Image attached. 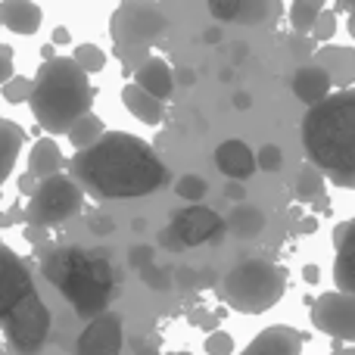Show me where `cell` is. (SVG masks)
Returning <instances> with one entry per match:
<instances>
[{"label":"cell","mask_w":355,"mask_h":355,"mask_svg":"<svg viewBox=\"0 0 355 355\" xmlns=\"http://www.w3.org/2000/svg\"><path fill=\"white\" fill-rule=\"evenodd\" d=\"M62 166H69L66 159H62V150L56 147V141H50V137H41V141L31 147L28 153V172L37 178V181H50V178H56L62 172Z\"/></svg>","instance_id":"obj_21"},{"label":"cell","mask_w":355,"mask_h":355,"mask_svg":"<svg viewBox=\"0 0 355 355\" xmlns=\"http://www.w3.org/2000/svg\"><path fill=\"white\" fill-rule=\"evenodd\" d=\"M312 324L321 334L340 340V343H355V296L331 290V293H321L312 302Z\"/></svg>","instance_id":"obj_9"},{"label":"cell","mask_w":355,"mask_h":355,"mask_svg":"<svg viewBox=\"0 0 355 355\" xmlns=\"http://www.w3.org/2000/svg\"><path fill=\"white\" fill-rule=\"evenodd\" d=\"M287 47H290V53L300 56V60H309L312 53H318V41H315L312 35H296V31L287 37Z\"/></svg>","instance_id":"obj_30"},{"label":"cell","mask_w":355,"mask_h":355,"mask_svg":"<svg viewBox=\"0 0 355 355\" xmlns=\"http://www.w3.org/2000/svg\"><path fill=\"white\" fill-rule=\"evenodd\" d=\"M218 300L240 315H262L275 309L287 293V268L268 259H250V262L231 268L215 287Z\"/></svg>","instance_id":"obj_5"},{"label":"cell","mask_w":355,"mask_h":355,"mask_svg":"<svg viewBox=\"0 0 355 355\" xmlns=\"http://www.w3.org/2000/svg\"><path fill=\"white\" fill-rule=\"evenodd\" d=\"M318 66L331 75L334 85H340V91H349V85L355 81V50L327 44L324 50H318Z\"/></svg>","instance_id":"obj_19"},{"label":"cell","mask_w":355,"mask_h":355,"mask_svg":"<svg viewBox=\"0 0 355 355\" xmlns=\"http://www.w3.org/2000/svg\"><path fill=\"white\" fill-rule=\"evenodd\" d=\"M262 227H265V215H262V209H256V206H237L231 215H227V231L231 234H237V237H259L262 234Z\"/></svg>","instance_id":"obj_22"},{"label":"cell","mask_w":355,"mask_h":355,"mask_svg":"<svg viewBox=\"0 0 355 355\" xmlns=\"http://www.w3.org/2000/svg\"><path fill=\"white\" fill-rule=\"evenodd\" d=\"M172 355H190V352H172Z\"/></svg>","instance_id":"obj_54"},{"label":"cell","mask_w":355,"mask_h":355,"mask_svg":"<svg viewBox=\"0 0 355 355\" xmlns=\"http://www.w3.org/2000/svg\"><path fill=\"white\" fill-rule=\"evenodd\" d=\"M281 162H284L281 147H275V144H265V147L259 150V168H262V172H277V168H281Z\"/></svg>","instance_id":"obj_34"},{"label":"cell","mask_w":355,"mask_h":355,"mask_svg":"<svg viewBox=\"0 0 355 355\" xmlns=\"http://www.w3.org/2000/svg\"><path fill=\"white\" fill-rule=\"evenodd\" d=\"M331 355H355V346H337Z\"/></svg>","instance_id":"obj_51"},{"label":"cell","mask_w":355,"mask_h":355,"mask_svg":"<svg viewBox=\"0 0 355 355\" xmlns=\"http://www.w3.org/2000/svg\"><path fill=\"white\" fill-rule=\"evenodd\" d=\"M135 355H159V349H156L153 343H147V340H144V343H137V349H135Z\"/></svg>","instance_id":"obj_46"},{"label":"cell","mask_w":355,"mask_h":355,"mask_svg":"<svg viewBox=\"0 0 355 355\" xmlns=\"http://www.w3.org/2000/svg\"><path fill=\"white\" fill-rule=\"evenodd\" d=\"M302 277H306L309 284H315L318 281V265H306V268H302Z\"/></svg>","instance_id":"obj_48"},{"label":"cell","mask_w":355,"mask_h":355,"mask_svg":"<svg viewBox=\"0 0 355 355\" xmlns=\"http://www.w3.org/2000/svg\"><path fill=\"white\" fill-rule=\"evenodd\" d=\"M25 240L35 243L37 250H47V227H35V225H25Z\"/></svg>","instance_id":"obj_41"},{"label":"cell","mask_w":355,"mask_h":355,"mask_svg":"<svg viewBox=\"0 0 355 355\" xmlns=\"http://www.w3.org/2000/svg\"><path fill=\"white\" fill-rule=\"evenodd\" d=\"M69 178L78 181L87 193L106 200L147 196L168 184V168L153 153L147 141L125 131H106L100 144L69 159Z\"/></svg>","instance_id":"obj_1"},{"label":"cell","mask_w":355,"mask_h":355,"mask_svg":"<svg viewBox=\"0 0 355 355\" xmlns=\"http://www.w3.org/2000/svg\"><path fill=\"white\" fill-rule=\"evenodd\" d=\"M0 137H3V175H0V181H3V178L12 175L19 150H22V144H25V131L19 128L16 122H10V119H0Z\"/></svg>","instance_id":"obj_24"},{"label":"cell","mask_w":355,"mask_h":355,"mask_svg":"<svg viewBox=\"0 0 355 355\" xmlns=\"http://www.w3.org/2000/svg\"><path fill=\"white\" fill-rule=\"evenodd\" d=\"M337 187H349V190H355V175H334L331 178Z\"/></svg>","instance_id":"obj_44"},{"label":"cell","mask_w":355,"mask_h":355,"mask_svg":"<svg viewBox=\"0 0 355 355\" xmlns=\"http://www.w3.org/2000/svg\"><path fill=\"white\" fill-rule=\"evenodd\" d=\"M334 78L318 66V62H309V66H300L293 75V94L300 103H306L309 110L321 106L327 97H331Z\"/></svg>","instance_id":"obj_16"},{"label":"cell","mask_w":355,"mask_h":355,"mask_svg":"<svg viewBox=\"0 0 355 355\" xmlns=\"http://www.w3.org/2000/svg\"><path fill=\"white\" fill-rule=\"evenodd\" d=\"M0 324H3L10 346L19 355H37L50 337V309L44 306V300L35 290L25 300H19L16 306L0 309Z\"/></svg>","instance_id":"obj_8"},{"label":"cell","mask_w":355,"mask_h":355,"mask_svg":"<svg viewBox=\"0 0 355 355\" xmlns=\"http://www.w3.org/2000/svg\"><path fill=\"white\" fill-rule=\"evenodd\" d=\"M187 321L193 327H202V331H212L215 324H218V318H215V315H209V312H202V309H190L187 312ZM215 334V331H212Z\"/></svg>","instance_id":"obj_38"},{"label":"cell","mask_w":355,"mask_h":355,"mask_svg":"<svg viewBox=\"0 0 355 355\" xmlns=\"http://www.w3.org/2000/svg\"><path fill=\"white\" fill-rule=\"evenodd\" d=\"M324 196V172L312 162L300 168V178H296V200L300 202H318Z\"/></svg>","instance_id":"obj_26"},{"label":"cell","mask_w":355,"mask_h":355,"mask_svg":"<svg viewBox=\"0 0 355 355\" xmlns=\"http://www.w3.org/2000/svg\"><path fill=\"white\" fill-rule=\"evenodd\" d=\"M334 284H337L340 293L355 296V218L340 221L334 227Z\"/></svg>","instance_id":"obj_12"},{"label":"cell","mask_w":355,"mask_h":355,"mask_svg":"<svg viewBox=\"0 0 355 355\" xmlns=\"http://www.w3.org/2000/svg\"><path fill=\"white\" fill-rule=\"evenodd\" d=\"M162 243H166V246H172V250H184V243H181V240H178V234L172 231V227H168V231H162Z\"/></svg>","instance_id":"obj_43"},{"label":"cell","mask_w":355,"mask_h":355,"mask_svg":"<svg viewBox=\"0 0 355 355\" xmlns=\"http://www.w3.org/2000/svg\"><path fill=\"white\" fill-rule=\"evenodd\" d=\"M215 166L225 178L240 184L259 168V153L250 150V144L243 141H221L215 147Z\"/></svg>","instance_id":"obj_13"},{"label":"cell","mask_w":355,"mask_h":355,"mask_svg":"<svg viewBox=\"0 0 355 355\" xmlns=\"http://www.w3.org/2000/svg\"><path fill=\"white\" fill-rule=\"evenodd\" d=\"M135 85L144 87L150 97L168 100V97H172V91H175V75H172V69H168L166 60L153 56V60L144 62V66L135 72Z\"/></svg>","instance_id":"obj_18"},{"label":"cell","mask_w":355,"mask_h":355,"mask_svg":"<svg viewBox=\"0 0 355 355\" xmlns=\"http://www.w3.org/2000/svg\"><path fill=\"white\" fill-rule=\"evenodd\" d=\"M240 355H302V334L293 327H265Z\"/></svg>","instance_id":"obj_15"},{"label":"cell","mask_w":355,"mask_h":355,"mask_svg":"<svg viewBox=\"0 0 355 355\" xmlns=\"http://www.w3.org/2000/svg\"><path fill=\"white\" fill-rule=\"evenodd\" d=\"M0 262H3V293H0L3 300H0V309H10L28 293H35V281H31L25 262L12 252V246H0Z\"/></svg>","instance_id":"obj_14"},{"label":"cell","mask_w":355,"mask_h":355,"mask_svg":"<svg viewBox=\"0 0 355 355\" xmlns=\"http://www.w3.org/2000/svg\"><path fill=\"white\" fill-rule=\"evenodd\" d=\"M227 193H231L234 200H243V187H240V184H231V187H227Z\"/></svg>","instance_id":"obj_50"},{"label":"cell","mask_w":355,"mask_h":355,"mask_svg":"<svg viewBox=\"0 0 355 355\" xmlns=\"http://www.w3.org/2000/svg\"><path fill=\"white\" fill-rule=\"evenodd\" d=\"M209 12H212L215 19H237V16H243V3H237V0H212L209 3Z\"/></svg>","instance_id":"obj_35"},{"label":"cell","mask_w":355,"mask_h":355,"mask_svg":"<svg viewBox=\"0 0 355 355\" xmlns=\"http://www.w3.org/2000/svg\"><path fill=\"white\" fill-rule=\"evenodd\" d=\"M321 12H324L321 0H296V3L290 6V25H293L296 35H312Z\"/></svg>","instance_id":"obj_25"},{"label":"cell","mask_w":355,"mask_h":355,"mask_svg":"<svg viewBox=\"0 0 355 355\" xmlns=\"http://www.w3.org/2000/svg\"><path fill=\"white\" fill-rule=\"evenodd\" d=\"M41 275L53 284L81 318L106 315L112 293V268L103 252H85L81 246H47L41 252Z\"/></svg>","instance_id":"obj_2"},{"label":"cell","mask_w":355,"mask_h":355,"mask_svg":"<svg viewBox=\"0 0 355 355\" xmlns=\"http://www.w3.org/2000/svg\"><path fill=\"white\" fill-rule=\"evenodd\" d=\"M302 147L327 178L355 175V87L337 91L302 119Z\"/></svg>","instance_id":"obj_4"},{"label":"cell","mask_w":355,"mask_h":355,"mask_svg":"<svg viewBox=\"0 0 355 355\" xmlns=\"http://www.w3.org/2000/svg\"><path fill=\"white\" fill-rule=\"evenodd\" d=\"M166 16L153 3H122L110 19V37L116 56L125 69L137 72L144 62H150V47L166 31Z\"/></svg>","instance_id":"obj_6"},{"label":"cell","mask_w":355,"mask_h":355,"mask_svg":"<svg viewBox=\"0 0 355 355\" xmlns=\"http://www.w3.org/2000/svg\"><path fill=\"white\" fill-rule=\"evenodd\" d=\"M72 60L78 62L85 72H100V69L106 66V53L97 47V44H78L72 53Z\"/></svg>","instance_id":"obj_29"},{"label":"cell","mask_w":355,"mask_h":355,"mask_svg":"<svg viewBox=\"0 0 355 355\" xmlns=\"http://www.w3.org/2000/svg\"><path fill=\"white\" fill-rule=\"evenodd\" d=\"M103 119L94 116V112H87L85 119H81L78 125H75L72 131H69V141H72V147L78 150V153H85V150H91L94 144H100L106 137V128H103Z\"/></svg>","instance_id":"obj_23"},{"label":"cell","mask_w":355,"mask_h":355,"mask_svg":"<svg viewBox=\"0 0 355 355\" xmlns=\"http://www.w3.org/2000/svg\"><path fill=\"white\" fill-rule=\"evenodd\" d=\"M340 12H349V35L355 37V3H340Z\"/></svg>","instance_id":"obj_45"},{"label":"cell","mask_w":355,"mask_h":355,"mask_svg":"<svg viewBox=\"0 0 355 355\" xmlns=\"http://www.w3.org/2000/svg\"><path fill=\"white\" fill-rule=\"evenodd\" d=\"M41 6L31 3V0H3L0 3V22L6 25V28L12 31V35H35L37 28H41Z\"/></svg>","instance_id":"obj_17"},{"label":"cell","mask_w":355,"mask_h":355,"mask_svg":"<svg viewBox=\"0 0 355 355\" xmlns=\"http://www.w3.org/2000/svg\"><path fill=\"white\" fill-rule=\"evenodd\" d=\"M315 227H318V221H315V218H302V225H300V234H312Z\"/></svg>","instance_id":"obj_49"},{"label":"cell","mask_w":355,"mask_h":355,"mask_svg":"<svg viewBox=\"0 0 355 355\" xmlns=\"http://www.w3.org/2000/svg\"><path fill=\"white\" fill-rule=\"evenodd\" d=\"M12 78H16V75H12V47L10 44H0V81L10 85Z\"/></svg>","instance_id":"obj_37"},{"label":"cell","mask_w":355,"mask_h":355,"mask_svg":"<svg viewBox=\"0 0 355 355\" xmlns=\"http://www.w3.org/2000/svg\"><path fill=\"white\" fill-rule=\"evenodd\" d=\"M321 209H324V212H327V193H324V196H321V200H318V202H315V212H321Z\"/></svg>","instance_id":"obj_53"},{"label":"cell","mask_w":355,"mask_h":355,"mask_svg":"<svg viewBox=\"0 0 355 355\" xmlns=\"http://www.w3.org/2000/svg\"><path fill=\"white\" fill-rule=\"evenodd\" d=\"M234 106H237V110H250L252 97H250V94H237V97H234Z\"/></svg>","instance_id":"obj_47"},{"label":"cell","mask_w":355,"mask_h":355,"mask_svg":"<svg viewBox=\"0 0 355 355\" xmlns=\"http://www.w3.org/2000/svg\"><path fill=\"white\" fill-rule=\"evenodd\" d=\"M175 287H184V290H190V287H202V275H200V271H193V268H181V271H175Z\"/></svg>","instance_id":"obj_39"},{"label":"cell","mask_w":355,"mask_h":355,"mask_svg":"<svg viewBox=\"0 0 355 355\" xmlns=\"http://www.w3.org/2000/svg\"><path fill=\"white\" fill-rule=\"evenodd\" d=\"M0 94H3V100H6V103H12V106L25 103V100L31 103V97H35V78L16 75L10 85H0Z\"/></svg>","instance_id":"obj_27"},{"label":"cell","mask_w":355,"mask_h":355,"mask_svg":"<svg viewBox=\"0 0 355 355\" xmlns=\"http://www.w3.org/2000/svg\"><path fill=\"white\" fill-rule=\"evenodd\" d=\"M50 41H53V47H60V44H69L72 41V35H69V28H53V35H50Z\"/></svg>","instance_id":"obj_42"},{"label":"cell","mask_w":355,"mask_h":355,"mask_svg":"<svg viewBox=\"0 0 355 355\" xmlns=\"http://www.w3.org/2000/svg\"><path fill=\"white\" fill-rule=\"evenodd\" d=\"M16 218H19V209H10V212L3 215V225H12V221H16Z\"/></svg>","instance_id":"obj_52"},{"label":"cell","mask_w":355,"mask_h":355,"mask_svg":"<svg viewBox=\"0 0 355 355\" xmlns=\"http://www.w3.org/2000/svg\"><path fill=\"white\" fill-rule=\"evenodd\" d=\"M168 227L178 234V240L184 246H196V243H206V240H215L227 227V221L206 206H187L172 215Z\"/></svg>","instance_id":"obj_10"},{"label":"cell","mask_w":355,"mask_h":355,"mask_svg":"<svg viewBox=\"0 0 355 355\" xmlns=\"http://www.w3.org/2000/svg\"><path fill=\"white\" fill-rule=\"evenodd\" d=\"M75 355H122V318L106 312L81 331Z\"/></svg>","instance_id":"obj_11"},{"label":"cell","mask_w":355,"mask_h":355,"mask_svg":"<svg viewBox=\"0 0 355 355\" xmlns=\"http://www.w3.org/2000/svg\"><path fill=\"white\" fill-rule=\"evenodd\" d=\"M87 227H91V234H97V237H106V234L116 231V225H112L110 215H91V221H87Z\"/></svg>","instance_id":"obj_40"},{"label":"cell","mask_w":355,"mask_h":355,"mask_svg":"<svg viewBox=\"0 0 355 355\" xmlns=\"http://www.w3.org/2000/svg\"><path fill=\"white\" fill-rule=\"evenodd\" d=\"M334 35H337V12H334V10H324V12H321V19H318V25H315L312 37H315L318 44H324V47H327V41H331Z\"/></svg>","instance_id":"obj_31"},{"label":"cell","mask_w":355,"mask_h":355,"mask_svg":"<svg viewBox=\"0 0 355 355\" xmlns=\"http://www.w3.org/2000/svg\"><path fill=\"white\" fill-rule=\"evenodd\" d=\"M122 103H125V110H128L135 119H141L144 125H159L162 119H166V106H162V100L150 97V94L144 91V87H137L135 81L122 87Z\"/></svg>","instance_id":"obj_20"},{"label":"cell","mask_w":355,"mask_h":355,"mask_svg":"<svg viewBox=\"0 0 355 355\" xmlns=\"http://www.w3.org/2000/svg\"><path fill=\"white\" fill-rule=\"evenodd\" d=\"M128 262H131V268L144 271L147 265H153V246H135L131 256H128Z\"/></svg>","instance_id":"obj_36"},{"label":"cell","mask_w":355,"mask_h":355,"mask_svg":"<svg viewBox=\"0 0 355 355\" xmlns=\"http://www.w3.org/2000/svg\"><path fill=\"white\" fill-rule=\"evenodd\" d=\"M91 103L94 87L87 81V72L72 56H56V60L41 62L35 75V97L28 106L44 131L69 135L91 112Z\"/></svg>","instance_id":"obj_3"},{"label":"cell","mask_w":355,"mask_h":355,"mask_svg":"<svg viewBox=\"0 0 355 355\" xmlns=\"http://www.w3.org/2000/svg\"><path fill=\"white\" fill-rule=\"evenodd\" d=\"M209 184L202 181L200 175H181L175 181V193L181 196V200H190V206H200V200L206 196Z\"/></svg>","instance_id":"obj_28"},{"label":"cell","mask_w":355,"mask_h":355,"mask_svg":"<svg viewBox=\"0 0 355 355\" xmlns=\"http://www.w3.org/2000/svg\"><path fill=\"white\" fill-rule=\"evenodd\" d=\"M141 281L147 284V287H153V290H172L175 277H168L166 271H159L156 265H147V268L141 271Z\"/></svg>","instance_id":"obj_33"},{"label":"cell","mask_w":355,"mask_h":355,"mask_svg":"<svg viewBox=\"0 0 355 355\" xmlns=\"http://www.w3.org/2000/svg\"><path fill=\"white\" fill-rule=\"evenodd\" d=\"M202 349H206L209 355H231L234 352V337L225 331H215L206 337V343H202Z\"/></svg>","instance_id":"obj_32"},{"label":"cell","mask_w":355,"mask_h":355,"mask_svg":"<svg viewBox=\"0 0 355 355\" xmlns=\"http://www.w3.org/2000/svg\"><path fill=\"white\" fill-rule=\"evenodd\" d=\"M81 209H85V187L69 175H56L50 181H41L37 193L25 206V221L50 231V227L72 221Z\"/></svg>","instance_id":"obj_7"}]
</instances>
